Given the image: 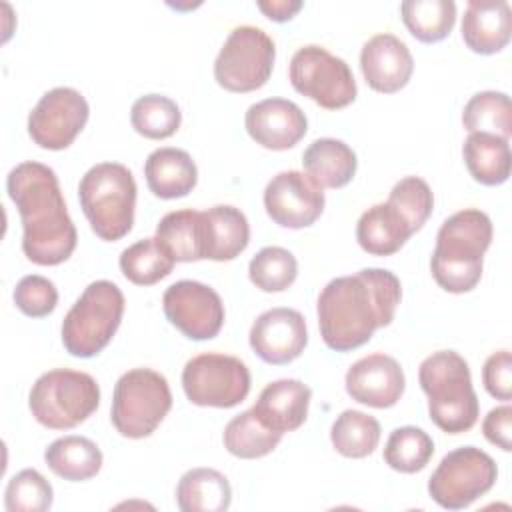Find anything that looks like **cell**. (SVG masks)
Wrapping results in <instances>:
<instances>
[{"label": "cell", "mask_w": 512, "mask_h": 512, "mask_svg": "<svg viewBox=\"0 0 512 512\" xmlns=\"http://www.w3.org/2000/svg\"><path fill=\"white\" fill-rule=\"evenodd\" d=\"M400 298L398 276L384 268H362L330 280L316 302L324 344L336 352L360 348L394 320Z\"/></svg>", "instance_id": "6da1fadb"}, {"label": "cell", "mask_w": 512, "mask_h": 512, "mask_svg": "<svg viewBox=\"0 0 512 512\" xmlns=\"http://www.w3.org/2000/svg\"><path fill=\"white\" fill-rule=\"evenodd\" d=\"M6 190L22 218V250L40 266L68 260L76 248V226L68 216L56 172L40 162H20L8 172Z\"/></svg>", "instance_id": "7a4b0ae2"}, {"label": "cell", "mask_w": 512, "mask_h": 512, "mask_svg": "<svg viewBox=\"0 0 512 512\" xmlns=\"http://www.w3.org/2000/svg\"><path fill=\"white\" fill-rule=\"evenodd\" d=\"M492 242V222L478 208H464L446 218L436 236L430 270L440 288L470 292L482 278L484 252Z\"/></svg>", "instance_id": "3957f363"}, {"label": "cell", "mask_w": 512, "mask_h": 512, "mask_svg": "<svg viewBox=\"0 0 512 512\" xmlns=\"http://www.w3.org/2000/svg\"><path fill=\"white\" fill-rule=\"evenodd\" d=\"M418 380L428 396L430 420L448 434L470 430L480 414L468 362L454 350H440L422 360Z\"/></svg>", "instance_id": "277c9868"}, {"label": "cell", "mask_w": 512, "mask_h": 512, "mask_svg": "<svg viewBox=\"0 0 512 512\" xmlns=\"http://www.w3.org/2000/svg\"><path fill=\"white\" fill-rule=\"evenodd\" d=\"M78 198L94 234L106 242L120 240L134 224L136 182L118 162L92 166L78 184Z\"/></svg>", "instance_id": "5b68a950"}, {"label": "cell", "mask_w": 512, "mask_h": 512, "mask_svg": "<svg viewBox=\"0 0 512 512\" xmlns=\"http://www.w3.org/2000/svg\"><path fill=\"white\" fill-rule=\"evenodd\" d=\"M124 314V294L110 280H96L84 288L62 322V344L76 358L102 352L116 334Z\"/></svg>", "instance_id": "8992f818"}, {"label": "cell", "mask_w": 512, "mask_h": 512, "mask_svg": "<svg viewBox=\"0 0 512 512\" xmlns=\"http://www.w3.org/2000/svg\"><path fill=\"white\" fill-rule=\"evenodd\" d=\"M100 388L96 380L78 370L54 368L44 372L30 390L32 416L50 430H68L96 412Z\"/></svg>", "instance_id": "52a82bcc"}, {"label": "cell", "mask_w": 512, "mask_h": 512, "mask_svg": "<svg viewBox=\"0 0 512 512\" xmlns=\"http://www.w3.org/2000/svg\"><path fill=\"white\" fill-rule=\"evenodd\" d=\"M172 408L168 380L152 368H134L124 372L112 396L110 420L126 438L150 436Z\"/></svg>", "instance_id": "ba28073f"}, {"label": "cell", "mask_w": 512, "mask_h": 512, "mask_svg": "<svg viewBox=\"0 0 512 512\" xmlns=\"http://www.w3.org/2000/svg\"><path fill=\"white\" fill-rule=\"evenodd\" d=\"M274 40L258 26H236L214 60L216 82L230 92L262 88L274 66Z\"/></svg>", "instance_id": "9c48e42d"}, {"label": "cell", "mask_w": 512, "mask_h": 512, "mask_svg": "<svg viewBox=\"0 0 512 512\" xmlns=\"http://www.w3.org/2000/svg\"><path fill=\"white\" fill-rule=\"evenodd\" d=\"M496 476L498 468L490 454L476 446H462L440 460L428 480V494L446 510H462L484 496Z\"/></svg>", "instance_id": "30bf717a"}, {"label": "cell", "mask_w": 512, "mask_h": 512, "mask_svg": "<svg viewBox=\"0 0 512 512\" xmlns=\"http://www.w3.org/2000/svg\"><path fill=\"white\" fill-rule=\"evenodd\" d=\"M288 76L296 92L326 110L344 108L356 98V80L346 60L318 44H308L294 52Z\"/></svg>", "instance_id": "8fae6325"}, {"label": "cell", "mask_w": 512, "mask_h": 512, "mask_svg": "<svg viewBox=\"0 0 512 512\" xmlns=\"http://www.w3.org/2000/svg\"><path fill=\"white\" fill-rule=\"evenodd\" d=\"M182 388L196 406L232 408L250 392V370L236 356L218 352L198 354L182 370Z\"/></svg>", "instance_id": "7c38bea8"}, {"label": "cell", "mask_w": 512, "mask_h": 512, "mask_svg": "<svg viewBox=\"0 0 512 512\" xmlns=\"http://www.w3.org/2000/svg\"><path fill=\"white\" fill-rule=\"evenodd\" d=\"M90 108L86 98L68 86L48 90L28 116L30 138L46 150L68 148L86 126Z\"/></svg>", "instance_id": "4fadbf2b"}, {"label": "cell", "mask_w": 512, "mask_h": 512, "mask_svg": "<svg viewBox=\"0 0 512 512\" xmlns=\"http://www.w3.org/2000/svg\"><path fill=\"white\" fill-rule=\"evenodd\" d=\"M164 314L190 340H210L224 324L218 292L196 280H178L162 296Z\"/></svg>", "instance_id": "5bb4252c"}, {"label": "cell", "mask_w": 512, "mask_h": 512, "mask_svg": "<svg viewBox=\"0 0 512 512\" xmlns=\"http://www.w3.org/2000/svg\"><path fill=\"white\" fill-rule=\"evenodd\" d=\"M324 192L308 174L298 170L278 172L264 188V208L268 216L284 228H306L324 210Z\"/></svg>", "instance_id": "9a60e30c"}, {"label": "cell", "mask_w": 512, "mask_h": 512, "mask_svg": "<svg viewBox=\"0 0 512 512\" xmlns=\"http://www.w3.org/2000/svg\"><path fill=\"white\" fill-rule=\"evenodd\" d=\"M250 348L266 364H288L296 360L306 344V320L294 308H272L262 312L250 328Z\"/></svg>", "instance_id": "2e32d148"}, {"label": "cell", "mask_w": 512, "mask_h": 512, "mask_svg": "<svg viewBox=\"0 0 512 512\" xmlns=\"http://www.w3.org/2000/svg\"><path fill=\"white\" fill-rule=\"evenodd\" d=\"M404 386L406 378L398 360L380 352L356 360L346 372L348 396L372 408L394 406L402 398Z\"/></svg>", "instance_id": "e0dca14e"}, {"label": "cell", "mask_w": 512, "mask_h": 512, "mask_svg": "<svg viewBox=\"0 0 512 512\" xmlns=\"http://www.w3.org/2000/svg\"><path fill=\"white\" fill-rule=\"evenodd\" d=\"M250 138L268 150H288L298 144L308 120L298 104L286 98H266L252 104L244 116Z\"/></svg>", "instance_id": "ac0fdd59"}, {"label": "cell", "mask_w": 512, "mask_h": 512, "mask_svg": "<svg viewBox=\"0 0 512 512\" xmlns=\"http://www.w3.org/2000/svg\"><path fill=\"white\" fill-rule=\"evenodd\" d=\"M360 68L372 90L392 94L408 84L414 60L408 46L398 36L382 32L362 46Z\"/></svg>", "instance_id": "d6986e66"}, {"label": "cell", "mask_w": 512, "mask_h": 512, "mask_svg": "<svg viewBox=\"0 0 512 512\" xmlns=\"http://www.w3.org/2000/svg\"><path fill=\"white\" fill-rule=\"evenodd\" d=\"M310 398L312 390L304 382L296 378H282L270 382L260 392L252 412L266 428L284 434L304 424Z\"/></svg>", "instance_id": "ffe728a7"}, {"label": "cell", "mask_w": 512, "mask_h": 512, "mask_svg": "<svg viewBox=\"0 0 512 512\" xmlns=\"http://www.w3.org/2000/svg\"><path fill=\"white\" fill-rule=\"evenodd\" d=\"M512 10L506 0H470L462 16V38L476 54L500 52L510 42Z\"/></svg>", "instance_id": "44dd1931"}, {"label": "cell", "mask_w": 512, "mask_h": 512, "mask_svg": "<svg viewBox=\"0 0 512 512\" xmlns=\"http://www.w3.org/2000/svg\"><path fill=\"white\" fill-rule=\"evenodd\" d=\"M144 176L150 192L158 198H182L198 182V170L192 156L180 148H158L150 152L144 164Z\"/></svg>", "instance_id": "7402d4cb"}, {"label": "cell", "mask_w": 512, "mask_h": 512, "mask_svg": "<svg viewBox=\"0 0 512 512\" xmlns=\"http://www.w3.org/2000/svg\"><path fill=\"white\" fill-rule=\"evenodd\" d=\"M204 220V258L224 262L234 260L250 242V226L234 206L218 204L202 212Z\"/></svg>", "instance_id": "603a6c76"}, {"label": "cell", "mask_w": 512, "mask_h": 512, "mask_svg": "<svg viewBox=\"0 0 512 512\" xmlns=\"http://www.w3.org/2000/svg\"><path fill=\"white\" fill-rule=\"evenodd\" d=\"M414 234L404 216L388 202L368 208L356 224L360 248L372 256H390L398 252Z\"/></svg>", "instance_id": "cb8c5ba5"}, {"label": "cell", "mask_w": 512, "mask_h": 512, "mask_svg": "<svg viewBox=\"0 0 512 512\" xmlns=\"http://www.w3.org/2000/svg\"><path fill=\"white\" fill-rule=\"evenodd\" d=\"M308 178L320 188H342L356 174L354 150L336 138H318L302 154Z\"/></svg>", "instance_id": "d4e9b609"}, {"label": "cell", "mask_w": 512, "mask_h": 512, "mask_svg": "<svg viewBox=\"0 0 512 512\" xmlns=\"http://www.w3.org/2000/svg\"><path fill=\"white\" fill-rule=\"evenodd\" d=\"M156 242L174 262L204 258V220L198 210H174L156 226Z\"/></svg>", "instance_id": "484cf974"}, {"label": "cell", "mask_w": 512, "mask_h": 512, "mask_svg": "<svg viewBox=\"0 0 512 512\" xmlns=\"http://www.w3.org/2000/svg\"><path fill=\"white\" fill-rule=\"evenodd\" d=\"M230 500V482L214 468H192L176 486V504L182 512H224Z\"/></svg>", "instance_id": "4316f807"}, {"label": "cell", "mask_w": 512, "mask_h": 512, "mask_svg": "<svg viewBox=\"0 0 512 512\" xmlns=\"http://www.w3.org/2000/svg\"><path fill=\"white\" fill-rule=\"evenodd\" d=\"M462 156L470 176L484 186H498L510 176L512 152L506 138L472 132L464 142Z\"/></svg>", "instance_id": "83f0119b"}, {"label": "cell", "mask_w": 512, "mask_h": 512, "mask_svg": "<svg viewBox=\"0 0 512 512\" xmlns=\"http://www.w3.org/2000/svg\"><path fill=\"white\" fill-rule=\"evenodd\" d=\"M48 468L70 482H82L94 478L102 468L100 448L84 436H64L54 440L44 450Z\"/></svg>", "instance_id": "f1b7e54d"}, {"label": "cell", "mask_w": 512, "mask_h": 512, "mask_svg": "<svg viewBox=\"0 0 512 512\" xmlns=\"http://www.w3.org/2000/svg\"><path fill=\"white\" fill-rule=\"evenodd\" d=\"M400 14L416 40L432 44L454 28L456 4L452 0H406L400 4Z\"/></svg>", "instance_id": "f546056e"}, {"label": "cell", "mask_w": 512, "mask_h": 512, "mask_svg": "<svg viewBox=\"0 0 512 512\" xmlns=\"http://www.w3.org/2000/svg\"><path fill=\"white\" fill-rule=\"evenodd\" d=\"M224 448L244 460H254L270 454L282 440L280 432L266 428L250 410L234 416L224 428Z\"/></svg>", "instance_id": "4dcf8cb0"}, {"label": "cell", "mask_w": 512, "mask_h": 512, "mask_svg": "<svg viewBox=\"0 0 512 512\" xmlns=\"http://www.w3.org/2000/svg\"><path fill=\"white\" fill-rule=\"evenodd\" d=\"M464 128L472 132L510 138L512 134V104L510 96L496 90L474 94L462 112Z\"/></svg>", "instance_id": "1f68e13d"}, {"label": "cell", "mask_w": 512, "mask_h": 512, "mask_svg": "<svg viewBox=\"0 0 512 512\" xmlns=\"http://www.w3.org/2000/svg\"><path fill=\"white\" fill-rule=\"evenodd\" d=\"M332 446L346 458H364L380 442V424L374 416L360 410H344L330 430Z\"/></svg>", "instance_id": "d6a6232c"}, {"label": "cell", "mask_w": 512, "mask_h": 512, "mask_svg": "<svg viewBox=\"0 0 512 512\" xmlns=\"http://www.w3.org/2000/svg\"><path fill=\"white\" fill-rule=\"evenodd\" d=\"M434 454L432 438L416 426L394 428L384 446V462L402 474H414L426 468Z\"/></svg>", "instance_id": "836d02e7"}, {"label": "cell", "mask_w": 512, "mask_h": 512, "mask_svg": "<svg viewBox=\"0 0 512 512\" xmlns=\"http://www.w3.org/2000/svg\"><path fill=\"white\" fill-rule=\"evenodd\" d=\"M120 270L122 274L138 286H152L166 278L172 268L174 260L160 248L156 238H144L122 250L120 254Z\"/></svg>", "instance_id": "e575fe53"}, {"label": "cell", "mask_w": 512, "mask_h": 512, "mask_svg": "<svg viewBox=\"0 0 512 512\" xmlns=\"http://www.w3.org/2000/svg\"><path fill=\"white\" fill-rule=\"evenodd\" d=\"M180 108L178 104L162 94L140 96L130 110L132 128L144 138L162 140L172 136L180 128Z\"/></svg>", "instance_id": "d590c367"}, {"label": "cell", "mask_w": 512, "mask_h": 512, "mask_svg": "<svg viewBox=\"0 0 512 512\" xmlns=\"http://www.w3.org/2000/svg\"><path fill=\"white\" fill-rule=\"evenodd\" d=\"M248 276L262 292H282L296 280L298 262L286 248L266 246L250 260Z\"/></svg>", "instance_id": "8d00e7d4"}, {"label": "cell", "mask_w": 512, "mask_h": 512, "mask_svg": "<svg viewBox=\"0 0 512 512\" xmlns=\"http://www.w3.org/2000/svg\"><path fill=\"white\" fill-rule=\"evenodd\" d=\"M52 486L34 468H24L8 480L4 506L8 512H44L52 506Z\"/></svg>", "instance_id": "74e56055"}, {"label": "cell", "mask_w": 512, "mask_h": 512, "mask_svg": "<svg viewBox=\"0 0 512 512\" xmlns=\"http://www.w3.org/2000/svg\"><path fill=\"white\" fill-rule=\"evenodd\" d=\"M386 202L404 216V220L410 224L414 232H418L424 226L434 208L432 190L428 182L420 176H406L398 180L392 186Z\"/></svg>", "instance_id": "f35d334b"}, {"label": "cell", "mask_w": 512, "mask_h": 512, "mask_svg": "<svg viewBox=\"0 0 512 512\" xmlns=\"http://www.w3.org/2000/svg\"><path fill=\"white\" fill-rule=\"evenodd\" d=\"M14 304L26 316L44 318L54 312L58 290L52 280L40 274H28L14 288Z\"/></svg>", "instance_id": "ab89813d"}, {"label": "cell", "mask_w": 512, "mask_h": 512, "mask_svg": "<svg viewBox=\"0 0 512 512\" xmlns=\"http://www.w3.org/2000/svg\"><path fill=\"white\" fill-rule=\"evenodd\" d=\"M482 380L488 394L496 400L508 402L512 398V356L510 350L490 354L482 368Z\"/></svg>", "instance_id": "60d3db41"}, {"label": "cell", "mask_w": 512, "mask_h": 512, "mask_svg": "<svg viewBox=\"0 0 512 512\" xmlns=\"http://www.w3.org/2000/svg\"><path fill=\"white\" fill-rule=\"evenodd\" d=\"M482 432L490 444L502 448L504 452H510L512 450V408H510V404L492 408L482 422Z\"/></svg>", "instance_id": "b9f144b4"}, {"label": "cell", "mask_w": 512, "mask_h": 512, "mask_svg": "<svg viewBox=\"0 0 512 512\" xmlns=\"http://www.w3.org/2000/svg\"><path fill=\"white\" fill-rule=\"evenodd\" d=\"M258 8L274 22H286L290 20L300 8L302 2L300 0H272V2H258Z\"/></svg>", "instance_id": "7bdbcfd3"}]
</instances>
